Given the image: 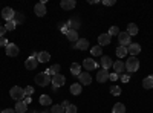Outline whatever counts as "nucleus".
Masks as SVG:
<instances>
[{"label": "nucleus", "mask_w": 153, "mask_h": 113, "mask_svg": "<svg viewBox=\"0 0 153 113\" xmlns=\"http://www.w3.org/2000/svg\"><path fill=\"white\" fill-rule=\"evenodd\" d=\"M34 81H35V84H37V86H40V87H46V86H49V83L52 81V80H51V77H49V75H48L46 72H42V73H37V75H35Z\"/></svg>", "instance_id": "nucleus-1"}, {"label": "nucleus", "mask_w": 153, "mask_h": 113, "mask_svg": "<svg viewBox=\"0 0 153 113\" xmlns=\"http://www.w3.org/2000/svg\"><path fill=\"white\" fill-rule=\"evenodd\" d=\"M138 69H139V61H138L136 57H129V58L126 60V70H127V72L133 73V72H136Z\"/></svg>", "instance_id": "nucleus-2"}, {"label": "nucleus", "mask_w": 153, "mask_h": 113, "mask_svg": "<svg viewBox=\"0 0 153 113\" xmlns=\"http://www.w3.org/2000/svg\"><path fill=\"white\" fill-rule=\"evenodd\" d=\"M9 95H11V98L14 99V101H22V99L26 96L25 95V89H22V87H19V86H14L12 89L9 90Z\"/></svg>", "instance_id": "nucleus-3"}, {"label": "nucleus", "mask_w": 153, "mask_h": 113, "mask_svg": "<svg viewBox=\"0 0 153 113\" xmlns=\"http://www.w3.org/2000/svg\"><path fill=\"white\" fill-rule=\"evenodd\" d=\"M118 41H120V46H124V47H129L132 44V37L129 32H120L118 35Z\"/></svg>", "instance_id": "nucleus-4"}, {"label": "nucleus", "mask_w": 153, "mask_h": 113, "mask_svg": "<svg viewBox=\"0 0 153 113\" xmlns=\"http://www.w3.org/2000/svg\"><path fill=\"white\" fill-rule=\"evenodd\" d=\"M5 52L8 57H17L19 55V46L16 43H8V46L5 47Z\"/></svg>", "instance_id": "nucleus-5"}, {"label": "nucleus", "mask_w": 153, "mask_h": 113, "mask_svg": "<svg viewBox=\"0 0 153 113\" xmlns=\"http://www.w3.org/2000/svg\"><path fill=\"white\" fill-rule=\"evenodd\" d=\"M14 16H16V12H14V9H12V8L6 6V8H3V9H2V17H3L6 21L14 20Z\"/></svg>", "instance_id": "nucleus-6"}, {"label": "nucleus", "mask_w": 153, "mask_h": 113, "mask_svg": "<svg viewBox=\"0 0 153 113\" xmlns=\"http://www.w3.org/2000/svg\"><path fill=\"white\" fill-rule=\"evenodd\" d=\"M65 83H66V78H65V75H61V73H57V75H54L52 77V84H54V87H61V86H65Z\"/></svg>", "instance_id": "nucleus-7"}, {"label": "nucleus", "mask_w": 153, "mask_h": 113, "mask_svg": "<svg viewBox=\"0 0 153 113\" xmlns=\"http://www.w3.org/2000/svg\"><path fill=\"white\" fill-rule=\"evenodd\" d=\"M83 66H84V69L89 72V70L97 69V67H98V63H97L95 60H92V58H86V60L83 61Z\"/></svg>", "instance_id": "nucleus-8"}, {"label": "nucleus", "mask_w": 153, "mask_h": 113, "mask_svg": "<svg viewBox=\"0 0 153 113\" xmlns=\"http://www.w3.org/2000/svg\"><path fill=\"white\" fill-rule=\"evenodd\" d=\"M109 70H106V69H101V70H98V73H97V81L98 83H106L107 80H109Z\"/></svg>", "instance_id": "nucleus-9"}, {"label": "nucleus", "mask_w": 153, "mask_h": 113, "mask_svg": "<svg viewBox=\"0 0 153 113\" xmlns=\"http://www.w3.org/2000/svg\"><path fill=\"white\" fill-rule=\"evenodd\" d=\"M34 12H35V16H38V17H45L46 16V6H45V3H37L35 6H34Z\"/></svg>", "instance_id": "nucleus-10"}, {"label": "nucleus", "mask_w": 153, "mask_h": 113, "mask_svg": "<svg viewBox=\"0 0 153 113\" xmlns=\"http://www.w3.org/2000/svg\"><path fill=\"white\" fill-rule=\"evenodd\" d=\"M78 78H80V84H81V86H89V84L92 83V78H91V73H89V72L80 73Z\"/></svg>", "instance_id": "nucleus-11"}, {"label": "nucleus", "mask_w": 153, "mask_h": 113, "mask_svg": "<svg viewBox=\"0 0 153 113\" xmlns=\"http://www.w3.org/2000/svg\"><path fill=\"white\" fill-rule=\"evenodd\" d=\"M110 41H112V37H110L109 34H101V35L98 37V44H100L101 47L110 44Z\"/></svg>", "instance_id": "nucleus-12"}, {"label": "nucleus", "mask_w": 153, "mask_h": 113, "mask_svg": "<svg viewBox=\"0 0 153 113\" xmlns=\"http://www.w3.org/2000/svg\"><path fill=\"white\" fill-rule=\"evenodd\" d=\"M127 52L130 54V57H136L139 52H141V46H139L138 43H132L129 47H127Z\"/></svg>", "instance_id": "nucleus-13"}, {"label": "nucleus", "mask_w": 153, "mask_h": 113, "mask_svg": "<svg viewBox=\"0 0 153 113\" xmlns=\"http://www.w3.org/2000/svg\"><path fill=\"white\" fill-rule=\"evenodd\" d=\"M74 49H78V51H87V49H89V41L86 38H80L78 41L75 43Z\"/></svg>", "instance_id": "nucleus-14"}, {"label": "nucleus", "mask_w": 153, "mask_h": 113, "mask_svg": "<svg viewBox=\"0 0 153 113\" xmlns=\"http://www.w3.org/2000/svg\"><path fill=\"white\" fill-rule=\"evenodd\" d=\"M113 66V61H112V58L110 57H107V55H103V57H101V67H103V69H110Z\"/></svg>", "instance_id": "nucleus-15"}, {"label": "nucleus", "mask_w": 153, "mask_h": 113, "mask_svg": "<svg viewBox=\"0 0 153 113\" xmlns=\"http://www.w3.org/2000/svg\"><path fill=\"white\" fill-rule=\"evenodd\" d=\"M37 64H38V60L37 58H32V57H29L26 61H25V67H26L28 70H34L37 67Z\"/></svg>", "instance_id": "nucleus-16"}, {"label": "nucleus", "mask_w": 153, "mask_h": 113, "mask_svg": "<svg viewBox=\"0 0 153 113\" xmlns=\"http://www.w3.org/2000/svg\"><path fill=\"white\" fill-rule=\"evenodd\" d=\"M75 0H61V3H60V6L65 9V11H71V9H74L75 8Z\"/></svg>", "instance_id": "nucleus-17"}, {"label": "nucleus", "mask_w": 153, "mask_h": 113, "mask_svg": "<svg viewBox=\"0 0 153 113\" xmlns=\"http://www.w3.org/2000/svg\"><path fill=\"white\" fill-rule=\"evenodd\" d=\"M16 113H26V110H28V104L25 103V101H19V103H16Z\"/></svg>", "instance_id": "nucleus-18"}, {"label": "nucleus", "mask_w": 153, "mask_h": 113, "mask_svg": "<svg viewBox=\"0 0 153 113\" xmlns=\"http://www.w3.org/2000/svg\"><path fill=\"white\" fill-rule=\"evenodd\" d=\"M113 69L117 73H123L126 70V63L124 61H113Z\"/></svg>", "instance_id": "nucleus-19"}, {"label": "nucleus", "mask_w": 153, "mask_h": 113, "mask_svg": "<svg viewBox=\"0 0 153 113\" xmlns=\"http://www.w3.org/2000/svg\"><path fill=\"white\" fill-rule=\"evenodd\" d=\"M143 87H144V89H147V90L153 89V75H149V77H146L143 80Z\"/></svg>", "instance_id": "nucleus-20"}, {"label": "nucleus", "mask_w": 153, "mask_h": 113, "mask_svg": "<svg viewBox=\"0 0 153 113\" xmlns=\"http://www.w3.org/2000/svg\"><path fill=\"white\" fill-rule=\"evenodd\" d=\"M66 37H68V40L69 41H72V43H76L80 38H78V32L76 31H72V29H69V32L66 34Z\"/></svg>", "instance_id": "nucleus-21"}, {"label": "nucleus", "mask_w": 153, "mask_h": 113, "mask_svg": "<svg viewBox=\"0 0 153 113\" xmlns=\"http://www.w3.org/2000/svg\"><path fill=\"white\" fill-rule=\"evenodd\" d=\"M81 90H83V86H81L80 83H74V84L71 86V93H72V95H80Z\"/></svg>", "instance_id": "nucleus-22"}, {"label": "nucleus", "mask_w": 153, "mask_h": 113, "mask_svg": "<svg viewBox=\"0 0 153 113\" xmlns=\"http://www.w3.org/2000/svg\"><path fill=\"white\" fill-rule=\"evenodd\" d=\"M38 101H40L42 106H51V104H52V98H51L49 95H42Z\"/></svg>", "instance_id": "nucleus-23"}, {"label": "nucleus", "mask_w": 153, "mask_h": 113, "mask_svg": "<svg viewBox=\"0 0 153 113\" xmlns=\"http://www.w3.org/2000/svg\"><path fill=\"white\" fill-rule=\"evenodd\" d=\"M37 60H38V63H48L51 60V55H49V52H40Z\"/></svg>", "instance_id": "nucleus-24"}, {"label": "nucleus", "mask_w": 153, "mask_h": 113, "mask_svg": "<svg viewBox=\"0 0 153 113\" xmlns=\"http://www.w3.org/2000/svg\"><path fill=\"white\" fill-rule=\"evenodd\" d=\"M71 73L75 75V77L81 73V66L78 64V63H74V64H71Z\"/></svg>", "instance_id": "nucleus-25"}, {"label": "nucleus", "mask_w": 153, "mask_h": 113, "mask_svg": "<svg viewBox=\"0 0 153 113\" xmlns=\"http://www.w3.org/2000/svg\"><path fill=\"white\" fill-rule=\"evenodd\" d=\"M60 69H61V67H60V64H54V66H51L48 70H45V72L49 75V77H51V73H52V77H54V75H57V73L60 72Z\"/></svg>", "instance_id": "nucleus-26"}, {"label": "nucleus", "mask_w": 153, "mask_h": 113, "mask_svg": "<svg viewBox=\"0 0 153 113\" xmlns=\"http://www.w3.org/2000/svg\"><path fill=\"white\" fill-rule=\"evenodd\" d=\"M113 113H126V106L123 103H117L113 106Z\"/></svg>", "instance_id": "nucleus-27"}, {"label": "nucleus", "mask_w": 153, "mask_h": 113, "mask_svg": "<svg viewBox=\"0 0 153 113\" xmlns=\"http://www.w3.org/2000/svg\"><path fill=\"white\" fill-rule=\"evenodd\" d=\"M127 32L130 34V37H132V35H136V34H138V24L129 23V26H127Z\"/></svg>", "instance_id": "nucleus-28"}, {"label": "nucleus", "mask_w": 153, "mask_h": 113, "mask_svg": "<svg viewBox=\"0 0 153 113\" xmlns=\"http://www.w3.org/2000/svg\"><path fill=\"white\" fill-rule=\"evenodd\" d=\"M127 54H129V52H127V47H124V46H120V47L117 49V57H118V58H124Z\"/></svg>", "instance_id": "nucleus-29"}, {"label": "nucleus", "mask_w": 153, "mask_h": 113, "mask_svg": "<svg viewBox=\"0 0 153 113\" xmlns=\"http://www.w3.org/2000/svg\"><path fill=\"white\" fill-rule=\"evenodd\" d=\"M101 52H103V49H101V46H100V44H97V46L91 47V54H92L94 57H100V55H101Z\"/></svg>", "instance_id": "nucleus-30"}, {"label": "nucleus", "mask_w": 153, "mask_h": 113, "mask_svg": "<svg viewBox=\"0 0 153 113\" xmlns=\"http://www.w3.org/2000/svg\"><path fill=\"white\" fill-rule=\"evenodd\" d=\"M110 93H112V95H115V96L121 95V87H120V86L112 84V86H110Z\"/></svg>", "instance_id": "nucleus-31"}, {"label": "nucleus", "mask_w": 153, "mask_h": 113, "mask_svg": "<svg viewBox=\"0 0 153 113\" xmlns=\"http://www.w3.org/2000/svg\"><path fill=\"white\" fill-rule=\"evenodd\" d=\"M16 26H17V23H16L14 20H11V21H6L5 29H6V32H8V31H14V29H16Z\"/></svg>", "instance_id": "nucleus-32"}, {"label": "nucleus", "mask_w": 153, "mask_h": 113, "mask_svg": "<svg viewBox=\"0 0 153 113\" xmlns=\"http://www.w3.org/2000/svg\"><path fill=\"white\" fill-rule=\"evenodd\" d=\"M51 113H65V109L61 107V104H60V106L55 104V106H52V110H51Z\"/></svg>", "instance_id": "nucleus-33"}, {"label": "nucleus", "mask_w": 153, "mask_h": 113, "mask_svg": "<svg viewBox=\"0 0 153 113\" xmlns=\"http://www.w3.org/2000/svg\"><path fill=\"white\" fill-rule=\"evenodd\" d=\"M110 37H113V35H120V29H118V26H112L110 29H109V32H107Z\"/></svg>", "instance_id": "nucleus-34"}, {"label": "nucleus", "mask_w": 153, "mask_h": 113, "mask_svg": "<svg viewBox=\"0 0 153 113\" xmlns=\"http://www.w3.org/2000/svg\"><path fill=\"white\" fill-rule=\"evenodd\" d=\"M65 113H76V106L71 104L69 107H66V109H65Z\"/></svg>", "instance_id": "nucleus-35"}, {"label": "nucleus", "mask_w": 153, "mask_h": 113, "mask_svg": "<svg viewBox=\"0 0 153 113\" xmlns=\"http://www.w3.org/2000/svg\"><path fill=\"white\" fill-rule=\"evenodd\" d=\"M32 93H34V87H31V86L25 87V95H26V96H31Z\"/></svg>", "instance_id": "nucleus-36"}, {"label": "nucleus", "mask_w": 153, "mask_h": 113, "mask_svg": "<svg viewBox=\"0 0 153 113\" xmlns=\"http://www.w3.org/2000/svg\"><path fill=\"white\" fill-rule=\"evenodd\" d=\"M14 21L19 24V23H22L23 21V16L22 14H17V12H16V16H14Z\"/></svg>", "instance_id": "nucleus-37"}, {"label": "nucleus", "mask_w": 153, "mask_h": 113, "mask_svg": "<svg viewBox=\"0 0 153 113\" xmlns=\"http://www.w3.org/2000/svg\"><path fill=\"white\" fill-rule=\"evenodd\" d=\"M5 34H6L5 24H0V38H2V37H5Z\"/></svg>", "instance_id": "nucleus-38"}, {"label": "nucleus", "mask_w": 153, "mask_h": 113, "mask_svg": "<svg viewBox=\"0 0 153 113\" xmlns=\"http://www.w3.org/2000/svg\"><path fill=\"white\" fill-rule=\"evenodd\" d=\"M0 46H2V47H6V46H8V40L5 38V37H2V38H0Z\"/></svg>", "instance_id": "nucleus-39"}, {"label": "nucleus", "mask_w": 153, "mask_h": 113, "mask_svg": "<svg viewBox=\"0 0 153 113\" xmlns=\"http://www.w3.org/2000/svg\"><path fill=\"white\" fill-rule=\"evenodd\" d=\"M103 3H104L106 6H113V5H115V0H103Z\"/></svg>", "instance_id": "nucleus-40"}, {"label": "nucleus", "mask_w": 153, "mask_h": 113, "mask_svg": "<svg viewBox=\"0 0 153 113\" xmlns=\"http://www.w3.org/2000/svg\"><path fill=\"white\" fill-rule=\"evenodd\" d=\"M120 77H118V73H110L109 75V80H112V81H117Z\"/></svg>", "instance_id": "nucleus-41"}, {"label": "nucleus", "mask_w": 153, "mask_h": 113, "mask_svg": "<svg viewBox=\"0 0 153 113\" xmlns=\"http://www.w3.org/2000/svg\"><path fill=\"white\" fill-rule=\"evenodd\" d=\"M129 80H130L129 75H123V77H121V81H123V83H129Z\"/></svg>", "instance_id": "nucleus-42"}, {"label": "nucleus", "mask_w": 153, "mask_h": 113, "mask_svg": "<svg viewBox=\"0 0 153 113\" xmlns=\"http://www.w3.org/2000/svg\"><path fill=\"white\" fill-rule=\"evenodd\" d=\"M2 113H16V110L14 109H5V110H2Z\"/></svg>", "instance_id": "nucleus-43"}, {"label": "nucleus", "mask_w": 153, "mask_h": 113, "mask_svg": "<svg viewBox=\"0 0 153 113\" xmlns=\"http://www.w3.org/2000/svg\"><path fill=\"white\" fill-rule=\"evenodd\" d=\"M69 106H71L69 101H63V103H61V107H63V109H66V107H69Z\"/></svg>", "instance_id": "nucleus-44"}, {"label": "nucleus", "mask_w": 153, "mask_h": 113, "mask_svg": "<svg viewBox=\"0 0 153 113\" xmlns=\"http://www.w3.org/2000/svg\"><path fill=\"white\" fill-rule=\"evenodd\" d=\"M25 103L29 104V103H31V98H29V96H26V98H25Z\"/></svg>", "instance_id": "nucleus-45"}]
</instances>
